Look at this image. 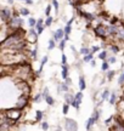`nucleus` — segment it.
<instances>
[{"label":"nucleus","instance_id":"1","mask_svg":"<svg viewBox=\"0 0 124 131\" xmlns=\"http://www.w3.org/2000/svg\"><path fill=\"white\" fill-rule=\"evenodd\" d=\"M23 23H25V21L22 20V18H20L17 15H14L12 18L9 21V27L15 28V29H18V28H21V27L23 25Z\"/></svg>","mask_w":124,"mask_h":131},{"label":"nucleus","instance_id":"2","mask_svg":"<svg viewBox=\"0 0 124 131\" xmlns=\"http://www.w3.org/2000/svg\"><path fill=\"white\" fill-rule=\"evenodd\" d=\"M5 115L9 116V118L12 119V120L17 121L18 119H20V116H21V108L20 109H18V108H14V109H10V111H6Z\"/></svg>","mask_w":124,"mask_h":131},{"label":"nucleus","instance_id":"3","mask_svg":"<svg viewBox=\"0 0 124 131\" xmlns=\"http://www.w3.org/2000/svg\"><path fill=\"white\" fill-rule=\"evenodd\" d=\"M65 125H66V130L67 131H77L78 130V124L77 121L73 120V119H66L65 121Z\"/></svg>","mask_w":124,"mask_h":131},{"label":"nucleus","instance_id":"4","mask_svg":"<svg viewBox=\"0 0 124 131\" xmlns=\"http://www.w3.org/2000/svg\"><path fill=\"white\" fill-rule=\"evenodd\" d=\"M95 34H96L97 36H100V38L105 39L106 36L108 35V33H107V28L104 27L102 24H99L96 28H95Z\"/></svg>","mask_w":124,"mask_h":131},{"label":"nucleus","instance_id":"5","mask_svg":"<svg viewBox=\"0 0 124 131\" xmlns=\"http://www.w3.org/2000/svg\"><path fill=\"white\" fill-rule=\"evenodd\" d=\"M0 15H1V20L4 21V22H6V21H10L11 18H12L11 10H10V9H6V7H4V9L1 10Z\"/></svg>","mask_w":124,"mask_h":131},{"label":"nucleus","instance_id":"6","mask_svg":"<svg viewBox=\"0 0 124 131\" xmlns=\"http://www.w3.org/2000/svg\"><path fill=\"white\" fill-rule=\"evenodd\" d=\"M65 29H57L56 32H54V39L56 41H61L62 38H65Z\"/></svg>","mask_w":124,"mask_h":131},{"label":"nucleus","instance_id":"7","mask_svg":"<svg viewBox=\"0 0 124 131\" xmlns=\"http://www.w3.org/2000/svg\"><path fill=\"white\" fill-rule=\"evenodd\" d=\"M74 100H75V102L78 103V106H77V108H75V109L78 111L79 107H80V103H82V101H83V92H82V91H79V92L74 96Z\"/></svg>","mask_w":124,"mask_h":131},{"label":"nucleus","instance_id":"8","mask_svg":"<svg viewBox=\"0 0 124 131\" xmlns=\"http://www.w3.org/2000/svg\"><path fill=\"white\" fill-rule=\"evenodd\" d=\"M68 71H70V66L62 64V78L67 79L68 78Z\"/></svg>","mask_w":124,"mask_h":131},{"label":"nucleus","instance_id":"9","mask_svg":"<svg viewBox=\"0 0 124 131\" xmlns=\"http://www.w3.org/2000/svg\"><path fill=\"white\" fill-rule=\"evenodd\" d=\"M95 123V119H94V116H91V118H89L88 119V121H86V125H85V127H86V131H90L91 130V126L94 125Z\"/></svg>","mask_w":124,"mask_h":131},{"label":"nucleus","instance_id":"10","mask_svg":"<svg viewBox=\"0 0 124 131\" xmlns=\"http://www.w3.org/2000/svg\"><path fill=\"white\" fill-rule=\"evenodd\" d=\"M107 33H108V34H118L119 30L116 25L112 24V25H109V27H107Z\"/></svg>","mask_w":124,"mask_h":131},{"label":"nucleus","instance_id":"11","mask_svg":"<svg viewBox=\"0 0 124 131\" xmlns=\"http://www.w3.org/2000/svg\"><path fill=\"white\" fill-rule=\"evenodd\" d=\"M68 86L70 85H67V84H66V83H62V84H60L59 85V87H57V92H62V91H63V92H67V91H68Z\"/></svg>","mask_w":124,"mask_h":131},{"label":"nucleus","instance_id":"12","mask_svg":"<svg viewBox=\"0 0 124 131\" xmlns=\"http://www.w3.org/2000/svg\"><path fill=\"white\" fill-rule=\"evenodd\" d=\"M65 101L66 103H68V104H72V102L74 101V96L68 94V92H66L65 94Z\"/></svg>","mask_w":124,"mask_h":131},{"label":"nucleus","instance_id":"13","mask_svg":"<svg viewBox=\"0 0 124 131\" xmlns=\"http://www.w3.org/2000/svg\"><path fill=\"white\" fill-rule=\"evenodd\" d=\"M85 79H84V76H80L79 78V90L80 91H83L85 90Z\"/></svg>","mask_w":124,"mask_h":131},{"label":"nucleus","instance_id":"14","mask_svg":"<svg viewBox=\"0 0 124 131\" xmlns=\"http://www.w3.org/2000/svg\"><path fill=\"white\" fill-rule=\"evenodd\" d=\"M45 101H46V103H48L49 106H54V103H55V100L50 95H48L45 97Z\"/></svg>","mask_w":124,"mask_h":131},{"label":"nucleus","instance_id":"15","mask_svg":"<svg viewBox=\"0 0 124 131\" xmlns=\"http://www.w3.org/2000/svg\"><path fill=\"white\" fill-rule=\"evenodd\" d=\"M38 35H39V34H38V32H35L33 28H32V29H29V36H32L34 41L37 40V36H38Z\"/></svg>","mask_w":124,"mask_h":131},{"label":"nucleus","instance_id":"16","mask_svg":"<svg viewBox=\"0 0 124 131\" xmlns=\"http://www.w3.org/2000/svg\"><path fill=\"white\" fill-rule=\"evenodd\" d=\"M93 60H94V58H93V52H91V54H89V55H85L84 58H83V61H84L85 63H88V62H91Z\"/></svg>","mask_w":124,"mask_h":131},{"label":"nucleus","instance_id":"17","mask_svg":"<svg viewBox=\"0 0 124 131\" xmlns=\"http://www.w3.org/2000/svg\"><path fill=\"white\" fill-rule=\"evenodd\" d=\"M101 68H102V71L108 72V68H109V62H107V60L104 61V63H102V66H101Z\"/></svg>","mask_w":124,"mask_h":131},{"label":"nucleus","instance_id":"18","mask_svg":"<svg viewBox=\"0 0 124 131\" xmlns=\"http://www.w3.org/2000/svg\"><path fill=\"white\" fill-rule=\"evenodd\" d=\"M55 46H56V40H55V39H51V40H49V45H48L49 50H54Z\"/></svg>","mask_w":124,"mask_h":131},{"label":"nucleus","instance_id":"19","mask_svg":"<svg viewBox=\"0 0 124 131\" xmlns=\"http://www.w3.org/2000/svg\"><path fill=\"white\" fill-rule=\"evenodd\" d=\"M26 104H27V100H26V97H25V98H21V101L17 102V106L20 107V108H22V107H25Z\"/></svg>","mask_w":124,"mask_h":131},{"label":"nucleus","instance_id":"20","mask_svg":"<svg viewBox=\"0 0 124 131\" xmlns=\"http://www.w3.org/2000/svg\"><path fill=\"white\" fill-rule=\"evenodd\" d=\"M52 21H54L52 16H49V17L45 20V25H46V27H50V25L52 24Z\"/></svg>","mask_w":124,"mask_h":131},{"label":"nucleus","instance_id":"21","mask_svg":"<svg viewBox=\"0 0 124 131\" xmlns=\"http://www.w3.org/2000/svg\"><path fill=\"white\" fill-rule=\"evenodd\" d=\"M20 14L22 16H28L29 15V10L26 9V7H22V9H20Z\"/></svg>","mask_w":124,"mask_h":131},{"label":"nucleus","instance_id":"22","mask_svg":"<svg viewBox=\"0 0 124 131\" xmlns=\"http://www.w3.org/2000/svg\"><path fill=\"white\" fill-rule=\"evenodd\" d=\"M80 54H82V55H89V54H91V50H90V49H88V47H83V49H82V50H80Z\"/></svg>","mask_w":124,"mask_h":131},{"label":"nucleus","instance_id":"23","mask_svg":"<svg viewBox=\"0 0 124 131\" xmlns=\"http://www.w3.org/2000/svg\"><path fill=\"white\" fill-rule=\"evenodd\" d=\"M28 24H29V27H35V25H37V21H35L33 17H29V20H28Z\"/></svg>","mask_w":124,"mask_h":131},{"label":"nucleus","instance_id":"24","mask_svg":"<svg viewBox=\"0 0 124 131\" xmlns=\"http://www.w3.org/2000/svg\"><path fill=\"white\" fill-rule=\"evenodd\" d=\"M71 32H72V25L67 24V25L65 27V34H66V35H70Z\"/></svg>","mask_w":124,"mask_h":131},{"label":"nucleus","instance_id":"25","mask_svg":"<svg viewBox=\"0 0 124 131\" xmlns=\"http://www.w3.org/2000/svg\"><path fill=\"white\" fill-rule=\"evenodd\" d=\"M109 96V91L108 90H105L104 92H102V101H105V100H107Z\"/></svg>","mask_w":124,"mask_h":131},{"label":"nucleus","instance_id":"26","mask_svg":"<svg viewBox=\"0 0 124 131\" xmlns=\"http://www.w3.org/2000/svg\"><path fill=\"white\" fill-rule=\"evenodd\" d=\"M66 39H62V40L60 41V45H59V47H60V50H63L65 49V46H66Z\"/></svg>","mask_w":124,"mask_h":131},{"label":"nucleus","instance_id":"27","mask_svg":"<svg viewBox=\"0 0 124 131\" xmlns=\"http://www.w3.org/2000/svg\"><path fill=\"white\" fill-rule=\"evenodd\" d=\"M50 14H51V5H48L46 6V9H45V15H46V17H49Z\"/></svg>","mask_w":124,"mask_h":131},{"label":"nucleus","instance_id":"28","mask_svg":"<svg viewBox=\"0 0 124 131\" xmlns=\"http://www.w3.org/2000/svg\"><path fill=\"white\" fill-rule=\"evenodd\" d=\"M43 97H44V96L41 95V94H38V95L34 97V100H33V101L34 102H41V98H43Z\"/></svg>","mask_w":124,"mask_h":131},{"label":"nucleus","instance_id":"29","mask_svg":"<svg viewBox=\"0 0 124 131\" xmlns=\"http://www.w3.org/2000/svg\"><path fill=\"white\" fill-rule=\"evenodd\" d=\"M106 57H107V51H102V52L99 55L100 60H106Z\"/></svg>","mask_w":124,"mask_h":131},{"label":"nucleus","instance_id":"30","mask_svg":"<svg viewBox=\"0 0 124 131\" xmlns=\"http://www.w3.org/2000/svg\"><path fill=\"white\" fill-rule=\"evenodd\" d=\"M43 119V112L41 111H37V120L40 121Z\"/></svg>","mask_w":124,"mask_h":131},{"label":"nucleus","instance_id":"31","mask_svg":"<svg viewBox=\"0 0 124 131\" xmlns=\"http://www.w3.org/2000/svg\"><path fill=\"white\" fill-rule=\"evenodd\" d=\"M113 75H114V71H108L107 72V79H108V80H112Z\"/></svg>","mask_w":124,"mask_h":131},{"label":"nucleus","instance_id":"32","mask_svg":"<svg viewBox=\"0 0 124 131\" xmlns=\"http://www.w3.org/2000/svg\"><path fill=\"white\" fill-rule=\"evenodd\" d=\"M52 6H54L55 10L59 12V1H57V0H52Z\"/></svg>","mask_w":124,"mask_h":131},{"label":"nucleus","instance_id":"33","mask_svg":"<svg viewBox=\"0 0 124 131\" xmlns=\"http://www.w3.org/2000/svg\"><path fill=\"white\" fill-rule=\"evenodd\" d=\"M116 94H112V96H111V100H109V103L111 104H116Z\"/></svg>","mask_w":124,"mask_h":131},{"label":"nucleus","instance_id":"34","mask_svg":"<svg viewBox=\"0 0 124 131\" xmlns=\"http://www.w3.org/2000/svg\"><path fill=\"white\" fill-rule=\"evenodd\" d=\"M68 109H70V104H68V103H65V104H63V114H67V113H68Z\"/></svg>","mask_w":124,"mask_h":131},{"label":"nucleus","instance_id":"35","mask_svg":"<svg viewBox=\"0 0 124 131\" xmlns=\"http://www.w3.org/2000/svg\"><path fill=\"white\" fill-rule=\"evenodd\" d=\"M111 51H112L113 54H117V52H119V47L118 46H116V45L111 46Z\"/></svg>","mask_w":124,"mask_h":131},{"label":"nucleus","instance_id":"36","mask_svg":"<svg viewBox=\"0 0 124 131\" xmlns=\"http://www.w3.org/2000/svg\"><path fill=\"white\" fill-rule=\"evenodd\" d=\"M118 84H119V85H123V84H124V72H123V73H122V75L119 76Z\"/></svg>","mask_w":124,"mask_h":131},{"label":"nucleus","instance_id":"37","mask_svg":"<svg viewBox=\"0 0 124 131\" xmlns=\"http://www.w3.org/2000/svg\"><path fill=\"white\" fill-rule=\"evenodd\" d=\"M41 127H43V130L44 131H46L48 129H49V124H48L46 121H43V123H41Z\"/></svg>","mask_w":124,"mask_h":131},{"label":"nucleus","instance_id":"38","mask_svg":"<svg viewBox=\"0 0 124 131\" xmlns=\"http://www.w3.org/2000/svg\"><path fill=\"white\" fill-rule=\"evenodd\" d=\"M94 119H95V121H97L99 120V118H100V112H97V111H95L94 112Z\"/></svg>","mask_w":124,"mask_h":131},{"label":"nucleus","instance_id":"39","mask_svg":"<svg viewBox=\"0 0 124 131\" xmlns=\"http://www.w3.org/2000/svg\"><path fill=\"white\" fill-rule=\"evenodd\" d=\"M37 52H38V49H37V46H35V49L32 51V54H30L32 58H37Z\"/></svg>","mask_w":124,"mask_h":131},{"label":"nucleus","instance_id":"40","mask_svg":"<svg viewBox=\"0 0 124 131\" xmlns=\"http://www.w3.org/2000/svg\"><path fill=\"white\" fill-rule=\"evenodd\" d=\"M117 35H118L119 39H122V40H124V29H123V30H119V33L117 34Z\"/></svg>","mask_w":124,"mask_h":131},{"label":"nucleus","instance_id":"41","mask_svg":"<svg viewBox=\"0 0 124 131\" xmlns=\"http://www.w3.org/2000/svg\"><path fill=\"white\" fill-rule=\"evenodd\" d=\"M44 25H40V27H38V28H37V32H38V34H39V35L43 33V32H44Z\"/></svg>","mask_w":124,"mask_h":131},{"label":"nucleus","instance_id":"42","mask_svg":"<svg viewBox=\"0 0 124 131\" xmlns=\"http://www.w3.org/2000/svg\"><path fill=\"white\" fill-rule=\"evenodd\" d=\"M43 22H44L43 18H39V20L37 21V25H35V28H38V27H40V25H44L43 24Z\"/></svg>","mask_w":124,"mask_h":131},{"label":"nucleus","instance_id":"43","mask_svg":"<svg viewBox=\"0 0 124 131\" xmlns=\"http://www.w3.org/2000/svg\"><path fill=\"white\" fill-rule=\"evenodd\" d=\"M97 51H100V46H93V47H91V52H93V54L97 52Z\"/></svg>","mask_w":124,"mask_h":131},{"label":"nucleus","instance_id":"44","mask_svg":"<svg viewBox=\"0 0 124 131\" xmlns=\"http://www.w3.org/2000/svg\"><path fill=\"white\" fill-rule=\"evenodd\" d=\"M61 60H62V64H66V63H67V57H66V55H62Z\"/></svg>","mask_w":124,"mask_h":131},{"label":"nucleus","instance_id":"45","mask_svg":"<svg viewBox=\"0 0 124 131\" xmlns=\"http://www.w3.org/2000/svg\"><path fill=\"white\" fill-rule=\"evenodd\" d=\"M65 83L67 84V85H72V80H71V78H67V79H65Z\"/></svg>","mask_w":124,"mask_h":131},{"label":"nucleus","instance_id":"46","mask_svg":"<svg viewBox=\"0 0 124 131\" xmlns=\"http://www.w3.org/2000/svg\"><path fill=\"white\" fill-rule=\"evenodd\" d=\"M112 119H113V116H109L108 119H106V120H105V124H106V125H107V124H109V123L112 121Z\"/></svg>","mask_w":124,"mask_h":131},{"label":"nucleus","instance_id":"47","mask_svg":"<svg viewBox=\"0 0 124 131\" xmlns=\"http://www.w3.org/2000/svg\"><path fill=\"white\" fill-rule=\"evenodd\" d=\"M107 61H108L109 63H114V62H116V57H109Z\"/></svg>","mask_w":124,"mask_h":131},{"label":"nucleus","instance_id":"48","mask_svg":"<svg viewBox=\"0 0 124 131\" xmlns=\"http://www.w3.org/2000/svg\"><path fill=\"white\" fill-rule=\"evenodd\" d=\"M48 91H49V90H48V87H45V89H44V92H43V96H44V98H45V97H46L48 95H49V94H48Z\"/></svg>","mask_w":124,"mask_h":131},{"label":"nucleus","instance_id":"49","mask_svg":"<svg viewBox=\"0 0 124 131\" xmlns=\"http://www.w3.org/2000/svg\"><path fill=\"white\" fill-rule=\"evenodd\" d=\"M118 22V20L117 18H112V21H111V24H113V25H116V23Z\"/></svg>","mask_w":124,"mask_h":131},{"label":"nucleus","instance_id":"50","mask_svg":"<svg viewBox=\"0 0 124 131\" xmlns=\"http://www.w3.org/2000/svg\"><path fill=\"white\" fill-rule=\"evenodd\" d=\"M26 4H28V5H33L34 3H33V0H26Z\"/></svg>","mask_w":124,"mask_h":131},{"label":"nucleus","instance_id":"51","mask_svg":"<svg viewBox=\"0 0 124 131\" xmlns=\"http://www.w3.org/2000/svg\"><path fill=\"white\" fill-rule=\"evenodd\" d=\"M90 64L93 66V67H95V66H96V62H95V60H93V61H91V62H90Z\"/></svg>","mask_w":124,"mask_h":131},{"label":"nucleus","instance_id":"52","mask_svg":"<svg viewBox=\"0 0 124 131\" xmlns=\"http://www.w3.org/2000/svg\"><path fill=\"white\" fill-rule=\"evenodd\" d=\"M71 49L73 50V54H74V55H77V51H75V47H74V46H71Z\"/></svg>","mask_w":124,"mask_h":131},{"label":"nucleus","instance_id":"53","mask_svg":"<svg viewBox=\"0 0 124 131\" xmlns=\"http://www.w3.org/2000/svg\"><path fill=\"white\" fill-rule=\"evenodd\" d=\"M63 39H66V40H68V39H70V35H65V38H63Z\"/></svg>","mask_w":124,"mask_h":131},{"label":"nucleus","instance_id":"54","mask_svg":"<svg viewBox=\"0 0 124 131\" xmlns=\"http://www.w3.org/2000/svg\"><path fill=\"white\" fill-rule=\"evenodd\" d=\"M7 1H9V4H10V5L11 4H14V0H7Z\"/></svg>","mask_w":124,"mask_h":131},{"label":"nucleus","instance_id":"55","mask_svg":"<svg viewBox=\"0 0 124 131\" xmlns=\"http://www.w3.org/2000/svg\"><path fill=\"white\" fill-rule=\"evenodd\" d=\"M56 131H61V127L59 126V127H57V130H56Z\"/></svg>","mask_w":124,"mask_h":131},{"label":"nucleus","instance_id":"56","mask_svg":"<svg viewBox=\"0 0 124 131\" xmlns=\"http://www.w3.org/2000/svg\"><path fill=\"white\" fill-rule=\"evenodd\" d=\"M123 98H124V96H123Z\"/></svg>","mask_w":124,"mask_h":131},{"label":"nucleus","instance_id":"57","mask_svg":"<svg viewBox=\"0 0 124 131\" xmlns=\"http://www.w3.org/2000/svg\"><path fill=\"white\" fill-rule=\"evenodd\" d=\"M25 1H26V0H25Z\"/></svg>","mask_w":124,"mask_h":131}]
</instances>
